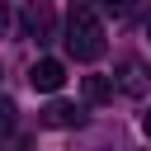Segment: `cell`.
Returning <instances> with one entry per match:
<instances>
[{"label":"cell","instance_id":"cell-4","mask_svg":"<svg viewBox=\"0 0 151 151\" xmlns=\"http://www.w3.org/2000/svg\"><path fill=\"white\" fill-rule=\"evenodd\" d=\"M42 123H47V127H80L85 113H80L76 104H66V99H52V104L42 109Z\"/></svg>","mask_w":151,"mask_h":151},{"label":"cell","instance_id":"cell-9","mask_svg":"<svg viewBox=\"0 0 151 151\" xmlns=\"http://www.w3.org/2000/svg\"><path fill=\"white\" fill-rule=\"evenodd\" d=\"M142 132H146V137H151V113H146V118H142Z\"/></svg>","mask_w":151,"mask_h":151},{"label":"cell","instance_id":"cell-8","mask_svg":"<svg viewBox=\"0 0 151 151\" xmlns=\"http://www.w3.org/2000/svg\"><path fill=\"white\" fill-rule=\"evenodd\" d=\"M5 24H9V14H5V0H0V33H5Z\"/></svg>","mask_w":151,"mask_h":151},{"label":"cell","instance_id":"cell-2","mask_svg":"<svg viewBox=\"0 0 151 151\" xmlns=\"http://www.w3.org/2000/svg\"><path fill=\"white\" fill-rule=\"evenodd\" d=\"M28 85H33L38 94H57V90L66 85V66H61L57 57H42V61H33V71H28Z\"/></svg>","mask_w":151,"mask_h":151},{"label":"cell","instance_id":"cell-5","mask_svg":"<svg viewBox=\"0 0 151 151\" xmlns=\"http://www.w3.org/2000/svg\"><path fill=\"white\" fill-rule=\"evenodd\" d=\"M118 85H123V94H146V66L127 57V61L118 66Z\"/></svg>","mask_w":151,"mask_h":151},{"label":"cell","instance_id":"cell-10","mask_svg":"<svg viewBox=\"0 0 151 151\" xmlns=\"http://www.w3.org/2000/svg\"><path fill=\"white\" fill-rule=\"evenodd\" d=\"M146 38H151V19H146Z\"/></svg>","mask_w":151,"mask_h":151},{"label":"cell","instance_id":"cell-7","mask_svg":"<svg viewBox=\"0 0 151 151\" xmlns=\"http://www.w3.org/2000/svg\"><path fill=\"white\" fill-rule=\"evenodd\" d=\"M9 127H14V104H9V99H0V137H5Z\"/></svg>","mask_w":151,"mask_h":151},{"label":"cell","instance_id":"cell-6","mask_svg":"<svg viewBox=\"0 0 151 151\" xmlns=\"http://www.w3.org/2000/svg\"><path fill=\"white\" fill-rule=\"evenodd\" d=\"M80 90H85V99H90V104H104V99H113V85H109L104 76H85V80H80Z\"/></svg>","mask_w":151,"mask_h":151},{"label":"cell","instance_id":"cell-1","mask_svg":"<svg viewBox=\"0 0 151 151\" xmlns=\"http://www.w3.org/2000/svg\"><path fill=\"white\" fill-rule=\"evenodd\" d=\"M66 52L76 61H94L104 57V24L90 5H76L71 9V24H66Z\"/></svg>","mask_w":151,"mask_h":151},{"label":"cell","instance_id":"cell-3","mask_svg":"<svg viewBox=\"0 0 151 151\" xmlns=\"http://www.w3.org/2000/svg\"><path fill=\"white\" fill-rule=\"evenodd\" d=\"M24 28H28V38L47 42L52 28H57V9H52V0H33V5L24 9Z\"/></svg>","mask_w":151,"mask_h":151}]
</instances>
